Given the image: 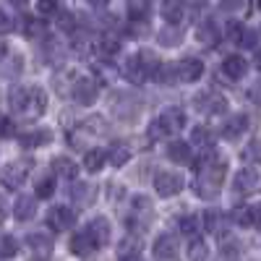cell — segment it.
I'll list each match as a JSON object with an SVG mask.
<instances>
[{
	"instance_id": "b9f144b4",
	"label": "cell",
	"mask_w": 261,
	"mask_h": 261,
	"mask_svg": "<svg viewBox=\"0 0 261 261\" xmlns=\"http://www.w3.org/2000/svg\"><path fill=\"white\" fill-rule=\"evenodd\" d=\"M29 39H39L45 37V24L42 21H27V32H24Z\"/></svg>"
},
{
	"instance_id": "ffe728a7",
	"label": "cell",
	"mask_w": 261,
	"mask_h": 261,
	"mask_svg": "<svg viewBox=\"0 0 261 261\" xmlns=\"http://www.w3.org/2000/svg\"><path fill=\"white\" fill-rule=\"evenodd\" d=\"M94 196H97V191H94V186H89V183H76L73 180V186H71V199H73V204L76 206H89L92 201H94Z\"/></svg>"
},
{
	"instance_id": "8992f818",
	"label": "cell",
	"mask_w": 261,
	"mask_h": 261,
	"mask_svg": "<svg viewBox=\"0 0 261 261\" xmlns=\"http://www.w3.org/2000/svg\"><path fill=\"white\" fill-rule=\"evenodd\" d=\"M183 186H186V180H183V175H178V172L162 170V172L154 175V191H157V196H162V199H170V196L180 193Z\"/></svg>"
},
{
	"instance_id": "f546056e",
	"label": "cell",
	"mask_w": 261,
	"mask_h": 261,
	"mask_svg": "<svg viewBox=\"0 0 261 261\" xmlns=\"http://www.w3.org/2000/svg\"><path fill=\"white\" fill-rule=\"evenodd\" d=\"M191 144L209 151V149L214 146V136H212V130H209L206 125H196V128H193V134H191Z\"/></svg>"
},
{
	"instance_id": "60d3db41",
	"label": "cell",
	"mask_w": 261,
	"mask_h": 261,
	"mask_svg": "<svg viewBox=\"0 0 261 261\" xmlns=\"http://www.w3.org/2000/svg\"><path fill=\"white\" fill-rule=\"evenodd\" d=\"M241 47H246V50H253L256 47V42H258V32L256 29H243V34H241Z\"/></svg>"
},
{
	"instance_id": "8d00e7d4",
	"label": "cell",
	"mask_w": 261,
	"mask_h": 261,
	"mask_svg": "<svg viewBox=\"0 0 261 261\" xmlns=\"http://www.w3.org/2000/svg\"><path fill=\"white\" fill-rule=\"evenodd\" d=\"M16 251H18V243H16V238H11V235H0V258L16 256Z\"/></svg>"
},
{
	"instance_id": "6da1fadb",
	"label": "cell",
	"mask_w": 261,
	"mask_h": 261,
	"mask_svg": "<svg viewBox=\"0 0 261 261\" xmlns=\"http://www.w3.org/2000/svg\"><path fill=\"white\" fill-rule=\"evenodd\" d=\"M196 170H199V178L193 183V191L199 193L201 199H214V196L220 193L225 172H227L225 160H217L214 154H206L199 165H196Z\"/></svg>"
},
{
	"instance_id": "7bdbcfd3",
	"label": "cell",
	"mask_w": 261,
	"mask_h": 261,
	"mask_svg": "<svg viewBox=\"0 0 261 261\" xmlns=\"http://www.w3.org/2000/svg\"><path fill=\"white\" fill-rule=\"evenodd\" d=\"M225 29H227V37L232 42H238V39H241V34H243V24H238V21H230Z\"/></svg>"
},
{
	"instance_id": "e575fe53",
	"label": "cell",
	"mask_w": 261,
	"mask_h": 261,
	"mask_svg": "<svg viewBox=\"0 0 261 261\" xmlns=\"http://www.w3.org/2000/svg\"><path fill=\"white\" fill-rule=\"evenodd\" d=\"M128 160H130V149H128L125 144H115V146L110 149V162H113L115 167H123Z\"/></svg>"
},
{
	"instance_id": "681fc988",
	"label": "cell",
	"mask_w": 261,
	"mask_h": 261,
	"mask_svg": "<svg viewBox=\"0 0 261 261\" xmlns=\"http://www.w3.org/2000/svg\"><path fill=\"white\" fill-rule=\"evenodd\" d=\"M186 3H191V6L199 8V6H204V3H206V0H186Z\"/></svg>"
},
{
	"instance_id": "ba28073f",
	"label": "cell",
	"mask_w": 261,
	"mask_h": 261,
	"mask_svg": "<svg viewBox=\"0 0 261 261\" xmlns=\"http://www.w3.org/2000/svg\"><path fill=\"white\" fill-rule=\"evenodd\" d=\"M193 107L204 115H222L227 110V99L222 94H214V92H204L193 99Z\"/></svg>"
},
{
	"instance_id": "d590c367",
	"label": "cell",
	"mask_w": 261,
	"mask_h": 261,
	"mask_svg": "<svg viewBox=\"0 0 261 261\" xmlns=\"http://www.w3.org/2000/svg\"><path fill=\"white\" fill-rule=\"evenodd\" d=\"M199 225H201V220H199V217H193V214H186V217L178 220V230L183 235H193L196 230H199Z\"/></svg>"
},
{
	"instance_id": "1f68e13d",
	"label": "cell",
	"mask_w": 261,
	"mask_h": 261,
	"mask_svg": "<svg viewBox=\"0 0 261 261\" xmlns=\"http://www.w3.org/2000/svg\"><path fill=\"white\" fill-rule=\"evenodd\" d=\"M162 16L167 24H180L183 21V3H178V0H167V3L162 6Z\"/></svg>"
},
{
	"instance_id": "7c38bea8",
	"label": "cell",
	"mask_w": 261,
	"mask_h": 261,
	"mask_svg": "<svg viewBox=\"0 0 261 261\" xmlns=\"http://www.w3.org/2000/svg\"><path fill=\"white\" fill-rule=\"evenodd\" d=\"M248 73V60L243 55H227L222 60V76L227 81H241Z\"/></svg>"
},
{
	"instance_id": "4fadbf2b",
	"label": "cell",
	"mask_w": 261,
	"mask_h": 261,
	"mask_svg": "<svg viewBox=\"0 0 261 261\" xmlns=\"http://www.w3.org/2000/svg\"><path fill=\"white\" fill-rule=\"evenodd\" d=\"M76 81H79V71L76 68H60L58 73H53V89L60 97H68Z\"/></svg>"
},
{
	"instance_id": "d4e9b609",
	"label": "cell",
	"mask_w": 261,
	"mask_h": 261,
	"mask_svg": "<svg viewBox=\"0 0 261 261\" xmlns=\"http://www.w3.org/2000/svg\"><path fill=\"white\" fill-rule=\"evenodd\" d=\"M27 246H29L32 253H39V256L53 253V241H50L45 232H32V235L27 238Z\"/></svg>"
},
{
	"instance_id": "d6a6232c",
	"label": "cell",
	"mask_w": 261,
	"mask_h": 261,
	"mask_svg": "<svg viewBox=\"0 0 261 261\" xmlns=\"http://www.w3.org/2000/svg\"><path fill=\"white\" fill-rule=\"evenodd\" d=\"M105 157H107L105 149H89V151H86V160H84V167L89 172H97L105 165Z\"/></svg>"
},
{
	"instance_id": "2e32d148",
	"label": "cell",
	"mask_w": 261,
	"mask_h": 261,
	"mask_svg": "<svg viewBox=\"0 0 261 261\" xmlns=\"http://www.w3.org/2000/svg\"><path fill=\"white\" fill-rule=\"evenodd\" d=\"M258 172L253 170V167H246V170H241L235 175V180H232V188L238 191V193H256V188H258Z\"/></svg>"
},
{
	"instance_id": "836d02e7",
	"label": "cell",
	"mask_w": 261,
	"mask_h": 261,
	"mask_svg": "<svg viewBox=\"0 0 261 261\" xmlns=\"http://www.w3.org/2000/svg\"><path fill=\"white\" fill-rule=\"evenodd\" d=\"M53 193H55V178L45 175V178L37 180V186H34V196H37V199H50Z\"/></svg>"
},
{
	"instance_id": "603a6c76",
	"label": "cell",
	"mask_w": 261,
	"mask_h": 261,
	"mask_svg": "<svg viewBox=\"0 0 261 261\" xmlns=\"http://www.w3.org/2000/svg\"><path fill=\"white\" fill-rule=\"evenodd\" d=\"M258 220V206H251V204H241L235 212H232V222H238L241 227H253Z\"/></svg>"
},
{
	"instance_id": "c3c4849f",
	"label": "cell",
	"mask_w": 261,
	"mask_h": 261,
	"mask_svg": "<svg viewBox=\"0 0 261 261\" xmlns=\"http://www.w3.org/2000/svg\"><path fill=\"white\" fill-rule=\"evenodd\" d=\"M89 6H94V8H105L107 6V0H86Z\"/></svg>"
},
{
	"instance_id": "f6af8a7d",
	"label": "cell",
	"mask_w": 261,
	"mask_h": 261,
	"mask_svg": "<svg viewBox=\"0 0 261 261\" xmlns=\"http://www.w3.org/2000/svg\"><path fill=\"white\" fill-rule=\"evenodd\" d=\"M188 256H191V258H206V248H204L201 243H193V246L188 248Z\"/></svg>"
},
{
	"instance_id": "83f0119b",
	"label": "cell",
	"mask_w": 261,
	"mask_h": 261,
	"mask_svg": "<svg viewBox=\"0 0 261 261\" xmlns=\"http://www.w3.org/2000/svg\"><path fill=\"white\" fill-rule=\"evenodd\" d=\"M115 253L120 258H136L141 253V241H139V238H134V235H128V238H123V241L118 243Z\"/></svg>"
},
{
	"instance_id": "cb8c5ba5",
	"label": "cell",
	"mask_w": 261,
	"mask_h": 261,
	"mask_svg": "<svg viewBox=\"0 0 261 261\" xmlns=\"http://www.w3.org/2000/svg\"><path fill=\"white\" fill-rule=\"evenodd\" d=\"M21 65H24V58L18 53H11V58H0V76L3 79H16L21 73Z\"/></svg>"
},
{
	"instance_id": "d6986e66",
	"label": "cell",
	"mask_w": 261,
	"mask_h": 261,
	"mask_svg": "<svg viewBox=\"0 0 261 261\" xmlns=\"http://www.w3.org/2000/svg\"><path fill=\"white\" fill-rule=\"evenodd\" d=\"M191 144L188 141H170L167 144V160L170 162H175V165H188L191 162Z\"/></svg>"
},
{
	"instance_id": "5b68a950",
	"label": "cell",
	"mask_w": 261,
	"mask_h": 261,
	"mask_svg": "<svg viewBox=\"0 0 261 261\" xmlns=\"http://www.w3.org/2000/svg\"><path fill=\"white\" fill-rule=\"evenodd\" d=\"M29 167H32V160H21V162H11L8 167H3L0 172V183H3L8 191H16L27 183V175H29Z\"/></svg>"
},
{
	"instance_id": "816d5d0a",
	"label": "cell",
	"mask_w": 261,
	"mask_h": 261,
	"mask_svg": "<svg viewBox=\"0 0 261 261\" xmlns=\"http://www.w3.org/2000/svg\"><path fill=\"white\" fill-rule=\"evenodd\" d=\"M6 55V45H3V42H0V58H3Z\"/></svg>"
},
{
	"instance_id": "bcb514c9",
	"label": "cell",
	"mask_w": 261,
	"mask_h": 261,
	"mask_svg": "<svg viewBox=\"0 0 261 261\" xmlns=\"http://www.w3.org/2000/svg\"><path fill=\"white\" fill-rule=\"evenodd\" d=\"M11 27H13V24H11V16H8L6 11H0V34H8Z\"/></svg>"
},
{
	"instance_id": "ac0fdd59",
	"label": "cell",
	"mask_w": 261,
	"mask_h": 261,
	"mask_svg": "<svg viewBox=\"0 0 261 261\" xmlns=\"http://www.w3.org/2000/svg\"><path fill=\"white\" fill-rule=\"evenodd\" d=\"M50 170L55 172L58 178H65V180H76L79 178V165L71 157H55L50 162Z\"/></svg>"
},
{
	"instance_id": "484cf974",
	"label": "cell",
	"mask_w": 261,
	"mask_h": 261,
	"mask_svg": "<svg viewBox=\"0 0 261 261\" xmlns=\"http://www.w3.org/2000/svg\"><path fill=\"white\" fill-rule=\"evenodd\" d=\"M71 251H73L76 256H89V253L94 251V241L89 238V232H86V230L76 232V235L71 238Z\"/></svg>"
},
{
	"instance_id": "3957f363",
	"label": "cell",
	"mask_w": 261,
	"mask_h": 261,
	"mask_svg": "<svg viewBox=\"0 0 261 261\" xmlns=\"http://www.w3.org/2000/svg\"><path fill=\"white\" fill-rule=\"evenodd\" d=\"M183 128H186V115H183V110H178V107H167V110H162L160 118L151 123L149 134H151V139L178 136Z\"/></svg>"
},
{
	"instance_id": "f907efd6",
	"label": "cell",
	"mask_w": 261,
	"mask_h": 261,
	"mask_svg": "<svg viewBox=\"0 0 261 261\" xmlns=\"http://www.w3.org/2000/svg\"><path fill=\"white\" fill-rule=\"evenodd\" d=\"M11 6H27V0H8Z\"/></svg>"
},
{
	"instance_id": "f35d334b",
	"label": "cell",
	"mask_w": 261,
	"mask_h": 261,
	"mask_svg": "<svg viewBox=\"0 0 261 261\" xmlns=\"http://www.w3.org/2000/svg\"><path fill=\"white\" fill-rule=\"evenodd\" d=\"M55 18H58V27H60V32H73V27H76V18H73V13L58 11V13H55Z\"/></svg>"
},
{
	"instance_id": "f5cc1de1",
	"label": "cell",
	"mask_w": 261,
	"mask_h": 261,
	"mask_svg": "<svg viewBox=\"0 0 261 261\" xmlns=\"http://www.w3.org/2000/svg\"><path fill=\"white\" fill-rule=\"evenodd\" d=\"M0 120H3V115H0Z\"/></svg>"
},
{
	"instance_id": "4dcf8cb0",
	"label": "cell",
	"mask_w": 261,
	"mask_h": 261,
	"mask_svg": "<svg viewBox=\"0 0 261 261\" xmlns=\"http://www.w3.org/2000/svg\"><path fill=\"white\" fill-rule=\"evenodd\" d=\"M204 227H206L212 235H220V232L225 230V217H222V212L206 209V212H204Z\"/></svg>"
},
{
	"instance_id": "ab89813d",
	"label": "cell",
	"mask_w": 261,
	"mask_h": 261,
	"mask_svg": "<svg viewBox=\"0 0 261 261\" xmlns=\"http://www.w3.org/2000/svg\"><path fill=\"white\" fill-rule=\"evenodd\" d=\"M99 50H102L105 55H115V53L120 50V42H118L115 37L107 34V37H102V39H99Z\"/></svg>"
},
{
	"instance_id": "74e56055",
	"label": "cell",
	"mask_w": 261,
	"mask_h": 261,
	"mask_svg": "<svg viewBox=\"0 0 261 261\" xmlns=\"http://www.w3.org/2000/svg\"><path fill=\"white\" fill-rule=\"evenodd\" d=\"M39 16H55L60 11V0H37Z\"/></svg>"
},
{
	"instance_id": "52a82bcc",
	"label": "cell",
	"mask_w": 261,
	"mask_h": 261,
	"mask_svg": "<svg viewBox=\"0 0 261 261\" xmlns=\"http://www.w3.org/2000/svg\"><path fill=\"white\" fill-rule=\"evenodd\" d=\"M71 94H73V99H76L79 105L92 107V105L99 99V84H97L94 79H79V81L73 84Z\"/></svg>"
},
{
	"instance_id": "7dc6e473",
	"label": "cell",
	"mask_w": 261,
	"mask_h": 261,
	"mask_svg": "<svg viewBox=\"0 0 261 261\" xmlns=\"http://www.w3.org/2000/svg\"><path fill=\"white\" fill-rule=\"evenodd\" d=\"M220 6L225 11H241L243 8V0H220Z\"/></svg>"
},
{
	"instance_id": "f1b7e54d",
	"label": "cell",
	"mask_w": 261,
	"mask_h": 261,
	"mask_svg": "<svg viewBox=\"0 0 261 261\" xmlns=\"http://www.w3.org/2000/svg\"><path fill=\"white\" fill-rule=\"evenodd\" d=\"M157 42H160V45H165V47H175V45H180V42H183V32L178 29V24L165 27V29L157 32Z\"/></svg>"
},
{
	"instance_id": "7a4b0ae2",
	"label": "cell",
	"mask_w": 261,
	"mask_h": 261,
	"mask_svg": "<svg viewBox=\"0 0 261 261\" xmlns=\"http://www.w3.org/2000/svg\"><path fill=\"white\" fill-rule=\"evenodd\" d=\"M8 105L11 110L21 118H39L47 107V97L39 86H16L8 92Z\"/></svg>"
},
{
	"instance_id": "7402d4cb",
	"label": "cell",
	"mask_w": 261,
	"mask_h": 261,
	"mask_svg": "<svg viewBox=\"0 0 261 261\" xmlns=\"http://www.w3.org/2000/svg\"><path fill=\"white\" fill-rule=\"evenodd\" d=\"M151 251H154L157 258H172V256H178V241L172 235H160Z\"/></svg>"
},
{
	"instance_id": "9a60e30c",
	"label": "cell",
	"mask_w": 261,
	"mask_h": 261,
	"mask_svg": "<svg viewBox=\"0 0 261 261\" xmlns=\"http://www.w3.org/2000/svg\"><path fill=\"white\" fill-rule=\"evenodd\" d=\"M89 238L94 241V248H105L107 241H110V222H107V217H94L86 227Z\"/></svg>"
},
{
	"instance_id": "8fae6325",
	"label": "cell",
	"mask_w": 261,
	"mask_h": 261,
	"mask_svg": "<svg viewBox=\"0 0 261 261\" xmlns=\"http://www.w3.org/2000/svg\"><path fill=\"white\" fill-rule=\"evenodd\" d=\"M76 222V217L68 206H53L50 214H47V225L53 227V232H65V230H71Z\"/></svg>"
},
{
	"instance_id": "277c9868",
	"label": "cell",
	"mask_w": 261,
	"mask_h": 261,
	"mask_svg": "<svg viewBox=\"0 0 261 261\" xmlns=\"http://www.w3.org/2000/svg\"><path fill=\"white\" fill-rule=\"evenodd\" d=\"M154 63H157V55L151 50H139L134 58H128V63L123 65V73L128 81L141 84L144 79H149V71L154 68Z\"/></svg>"
},
{
	"instance_id": "44dd1931",
	"label": "cell",
	"mask_w": 261,
	"mask_h": 261,
	"mask_svg": "<svg viewBox=\"0 0 261 261\" xmlns=\"http://www.w3.org/2000/svg\"><path fill=\"white\" fill-rule=\"evenodd\" d=\"M37 214V199H32V196H18L16 204H13V217L18 222H27L32 220V217Z\"/></svg>"
},
{
	"instance_id": "30bf717a",
	"label": "cell",
	"mask_w": 261,
	"mask_h": 261,
	"mask_svg": "<svg viewBox=\"0 0 261 261\" xmlns=\"http://www.w3.org/2000/svg\"><path fill=\"white\" fill-rule=\"evenodd\" d=\"M113 110H115L118 118H123V120H134V118L139 115V110H141V102H139L136 97L120 92L118 97H113Z\"/></svg>"
},
{
	"instance_id": "ee69618b",
	"label": "cell",
	"mask_w": 261,
	"mask_h": 261,
	"mask_svg": "<svg viewBox=\"0 0 261 261\" xmlns=\"http://www.w3.org/2000/svg\"><path fill=\"white\" fill-rule=\"evenodd\" d=\"M256 154H258V141H251V144L246 146V151H243V157H246L248 162H253V160H258Z\"/></svg>"
},
{
	"instance_id": "4316f807",
	"label": "cell",
	"mask_w": 261,
	"mask_h": 261,
	"mask_svg": "<svg viewBox=\"0 0 261 261\" xmlns=\"http://www.w3.org/2000/svg\"><path fill=\"white\" fill-rule=\"evenodd\" d=\"M21 146L24 149H37V146H45L50 141V130H29V134H21Z\"/></svg>"
},
{
	"instance_id": "9c48e42d",
	"label": "cell",
	"mask_w": 261,
	"mask_h": 261,
	"mask_svg": "<svg viewBox=\"0 0 261 261\" xmlns=\"http://www.w3.org/2000/svg\"><path fill=\"white\" fill-rule=\"evenodd\" d=\"M172 68H175V79L186 81V84H193L204 76V63L199 58H183L178 65H172Z\"/></svg>"
},
{
	"instance_id": "e0dca14e",
	"label": "cell",
	"mask_w": 261,
	"mask_h": 261,
	"mask_svg": "<svg viewBox=\"0 0 261 261\" xmlns=\"http://www.w3.org/2000/svg\"><path fill=\"white\" fill-rule=\"evenodd\" d=\"M246 130H248V115H230L222 125V136L227 141H235V139H241Z\"/></svg>"
},
{
	"instance_id": "5bb4252c",
	"label": "cell",
	"mask_w": 261,
	"mask_h": 261,
	"mask_svg": "<svg viewBox=\"0 0 261 261\" xmlns=\"http://www.w3.org/2000/svg\"><path fill=\"white\" fill-rule=\"evenodd\" d=\"M220 37L222 34H220V27H217L214 18H204L199 24V29H196V42L204 47H214L217 42H220Z\"/></svg>"
}]
</instances>
